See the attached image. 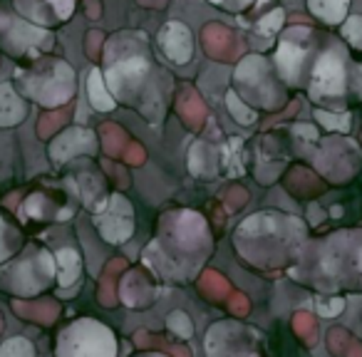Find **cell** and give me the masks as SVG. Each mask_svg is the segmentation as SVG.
I'll use <instances>...</instances> for the list:
<instances>
[{
	"label": "cell",
	"instance_id": "obj_18",
	"mask_svg": "<svg viewBox=\"0 0 362 357\" xmlns=\"http://www.w3.org/2000/svg\"><path fill=\"white\" fill-rule=\"evenodd\" d=\"M6 221H0V261H6L8 256H11V246H8L6 241Z\"/></svg>",
	"mask_w": 362,
	"mask_h": 357
},
{
	"label": "cell",
	"instance_id": "obj_7",
	"mask_svg": "<svg viewBox=\"0 0 362 357\" xmlns=\"http://www.w3.org/2000/svg\"><path fill=\"white\" fill-rule=\"evenodd\" d=\"M87 97H90L92 107L100 112H112L117 107L115 97L110 95L105 80H102V72L97 70V67L90 72V77H87Z\"/></svg>",
	"mask_w": 362,
	"mask_h": 357
},
{
	"label": "cell",
	"instance_id": "obj_6",
	"mask_svg": "<svg viewBox=\"0 0 362 357\" xmlns=\"http://www.w3.org/2000/svg\"><path fill=\"white\" fill-rule=\"evenodd\" d=\"M25 117V105L21 97L13 92V87L0 85V127H13Z\"/></svg>",
	"mask_w": 362,
	"mask_h": 357
},
{
	"label": "cell",
	"instance_id": "obj_17",
	"mask_svg": "<svg viewBox=\"0 0 362 357\" xmlns=\"http://www.w3.org/2000/svg\"><path fill=\"white\" fill-rule=\"evenodd\" d=\"M320 308V315H325V317H332V315H337V312L345 308V303L340 300V298H335L332 303H327V305H317Z\"/></svg>",
	"mask_w": 362,
	"mask_h": 357
},
{
	"label": "cell",
	"instance_id": "obj_19",
	"mask_svg": "<svg viewBox=\"0 0 362 357\" xmlns=\"http://www.w3.org/2000/svg\"><path fill=\"white\" fill-rule=\"evenodd\" d=\"M55 6H57V16H60V18H70L72 0H55Z\"/></svg>",
	"mask_w": 362,
	"mask_h": 357
},
{
	"label": "cell",
	"instance_id": "obj_15",
	"mask_svg": "<svg viewBox=\"0 0 362 357\" xmlns=\"http://www.w3.org/2000/svg\"><path fill=\"white\" fill-rule=\"evenodd\" d=\"M342 35H345L352 45L362 50V16L350 18V21L345 23V28H342Z\"/></svg>",
	"mask_w": 362,
	"mask_h": 357
},
{
	"label": "cell",
	"instance_id": "obj_4",
	"mask_svg": "<svg viewBox=\"0 0 362 357\" xmlns=\"http://www.w3.org/2000/svg\"><path fill=\"white\" fill-rule=\"evenodd\" d=\"M129 204L124 201V199L115 197L110 204V209H107L102 216H95V223L97 228L102 231V236L107 238L110 243H122L127 241V238L132 236V228H134V223H132V216H124L122 218V209H127Z\"/></svg>",
	"mask_w": 362,
	"mask_h": 357
},
{
	"label": "cell",
	"instance_id": "obj_1",
	"mask_svg": "<svg viewBox=\"0 0 362 357\" xmlns=\"http://www.w3.org/2000/svg\"><path fill=\"white\" fill-rule=\"evenodd\" d=\"M57 357H117V345L105 325L80 320L60 335Z\"/></svg>",
	"mask_w": 362,
	"mask_h": 357
},
{
	"label": "cell",
	"instance_id": "obj_5",
	"mask_svg": "<svg viewBox=\"0 0 362 357\" xmlns=\"http://www.w3.org/2000/svg\"><path fill=\"white\" fill-rule=\"evenodd\" d=\"M82 149H87V151L95 149V134H92L90 129H70L62 136H57L50 154L55 161H65V159H70L72 154H82Z\"/></svg>",
	"mask_w": 362,
	"mask_h": 357
},
{
	"label": "cell",
	"instance_id": "obj_9",
	"mask_svg": "<svg viewBox=\"0 0 362 357\" xmlns=\"http://www.w3.org/2000/svg\"><path fill=\"white\" fill-rule=\"evenodd\" d=\"M57 263H60V286L70 288L82 271L80 253L72 251V248H60V251H57Z\"/></svg>",
	"mask_w": 362,
	"mask_h": 357
},
{
	"label": "cell",
	"instance_id": "obj_3",
	"mask_svg": "<svg viewBox=\"0 0 362 357\" xmlns=\"http://www.w3.org/2000/svg\"><path fill=\"white\" fill-rule=\"evenodd\" d=\"M159 42L164 55L169 57L171 62H179V65H187L192 60L194 52V42H192V33H189L187 25L171 21L164 30L159 33Z\"/></svg>",
	"mask_w": 362,
	"mask_h": 357
},
{
	"label": "cell",
	"instance_id": "obj_20",
	"mask_svg": "<svg viewBox=\"0 0 362 357\" xmlns=\"http://www.w3.org/2000/svg\"><path fill=\"white\" fill-rule=\"evenodd\" d=\"M296 131H298V134L303 131V134H305L308 139H315V129H310V127H296Z\"/></svg>",
	"mask_w": 362,
	"mask_h": 357
},
{
	"label": "cell",
	"instance_id": "obj_21",
	"mask_svg": "<svg viewBox=\"0 0 362 357\" xmlns=\"http://www.w3.org/2000/svg\"><path fill=\"white\" fill-rule=\"evenodd\" d=\"M266 3H268V0H258V6H266Z\"/></svg>",
	"mask_w": 362,
	"mask_h": 357
},
{
	"label": "cell",
	"instance_id": "obj_2",
	"mask_svg": "<svg viewBox=\"0 0 362 357\" xmlns=\"http://www.w3.org/2000/svg\"><path fill=\"white\" fill-rule=\"evenodd\" d=\"M345 92V67H342V57L335 50H327L317 57L315 70H313L310 82V97L320 100V97H335Z\"/></svg>",
	"mask_w": 362,
	"mask_h": 357
},
{
	"label": "cell",
	"instance_id": "obj_10",
	"mask_svg": "<svg viewBox=\"0 0 362 357\" xmlns=\"http://www.w3.org/2000/svg\"><path fill=\"white\" fill-rule=\"evenodd\" d=\"M310 11L325 23H340L347 13V0H310Z\"/></svg>",
	"mask_w": 362,
	"mask_h": 357
},
{
	"label": "cell",
	"instance_id": "obj_13",
	"mask_svg": "<svg viewBox=\"0 0 362 357\" xmlns=\"http://www.w3.org/2000/svg\"><path fill=\"white\" fill-rule=\"evenodd\" d=\"M226 105H228V110H231V115L236 122H241V124H253V122H256V112L248 110L246 105H241L233 92H228L226 95Z\"/></svg>",
	"mask_w": 362,
	"mask_h": 357
},
{
	"label": "cell",
	"instance_id": "obj_16",
	"mask_svg": "<svg viewBox=\"0 0 362 357\" xmlns=\"http://www.w3.org/2000/svg\"><path fill=\"white\" fill-rule=\"evenodd\" d=\"M283 18H286V13L283 11H273L271 16H266L261 23H258V33H263V35H273V33H278L283 25Z\"/></svg>",
	"mask_w": 362,
	"mask_h": 357
},
{
	"label": "cell",
	"instance_id": "obj_8",
	"mask_svg": "<svg viewBox=\"0 0 362 357\" xmlns=\"http://www.w3.org/2000/svg\"><path fill=\"white\" fill-rule=\"evenodd\" d=\"M303 57L305 52L300 47H293L291 42H283L278 47V67H281V75L286 77L288 82H296L298 72H300V65H303Z\"/></svg>",
	"mask_w": 362,
	"mask_h": 357
},
{
	"label": "cell",
	"instance_id": "obj_14",
	"mask_svg": "<svg viewBox=\"0 0 362 357\" xmlns=\"http://www.w3.org/2000/svg\"><path fill=\"white\" fill-rule=\"evenodd\" d=\"M169 327L176 332V335H181V337H192V335H194L192 320H189V317L184 315V312H181V310L171 312V317H169Z\"/></svg>",
	"mask_w": 362,
	"mask_h": 357
},
{
	"label": "cell",
	"instance_id": "obj_12",
	"mask_svg": "<svg viewBox=\"0 0 362 357\" xmlns=\"http://www.w3.org/2000/svg\"><path fill=\"white\" fill-rule=\"evenodd\" d=\"M315 119L320 122L327 129H337V131H347L350 129V115L342 112V115H332V112L325 110H315Z\"/></svg>",
	"mask_w": 362,
	"mask_h": 357
},
{
	"label": "cell",
	"instance_id": "obj_11",
	"mask_svg": "<svg viewBox=\"0 0 362 357\" xmlns=\"http://www.w3.org/2000/svg\"><path fill=\"white\" fill-rule=\"evenodd\" d=\"M0 357H35V350L25 337H13L0 347Z\"/></svg>",
	"mask_w": 362,
	"mask_h": 357
}]
</instances>
